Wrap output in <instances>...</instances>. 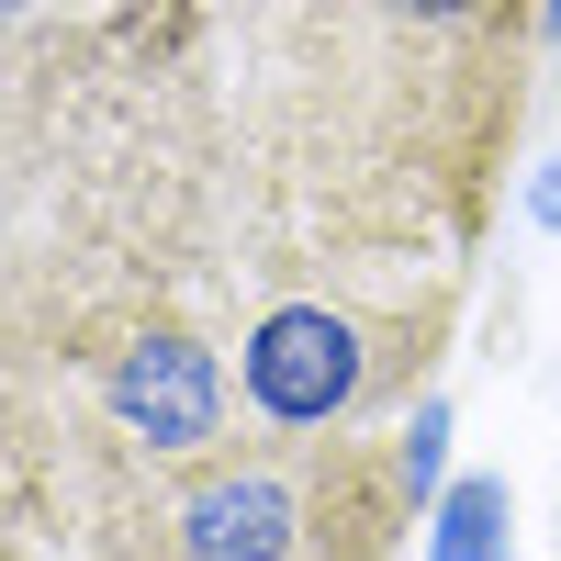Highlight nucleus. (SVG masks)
<instances>
[{
  "mask_svg": "<svg viewBox=\"0 0 561 561\" xmlns=\"http://www.w3.org/2000/svg\"><path fill=\"white\" fill-rule=\"evenodd\" d=\"M325 528L314 483L293 472V460H225V472H203L192 494H180V561H304Z\"/></svg>",
  "mask_w": 561,
  "mask_h": 561,
  "instance_id": "2",
  "label": "nucleus"
},
{
  "mask_svg": "<svg viewBox=\"0 0 561 561\" xmlns=\"http://www.w3.org/2000/svg\"><path fill=\"white\" fill-rule=\"evenodd\" d=\"M427 561H505V483H460L438 505V550Z\"/></svg>",
  "mask_w": 561,
  "mask_h": 561,
  "instance_id": "4",
  "label": "nucleus"
},
{
  "mask_svg": "<svg viewBox=\"0 0 561 561\" xmlns=\"http://www.w3.org/2000/svg\"><path fill=\"white\" fill-rule=\"evenodd\" d=\"M113 415H124V438H147V449H214L225 438V382H214V348L192 337H135L113 359Z\"/></svg>",
  "mask_w": 561,
  "mask_h": 561,
  "instance_id": "3",
  "label": "nucleus"
},
{
  "mask_svg": "<svg viewBox=\"0 0 561 561\" xmlns=\"http://www.w3.org/2000/svg\"><path fill=\"white\" fill-rule=\"evenodd\" d=\"M393 12H415V23H460L472 0H393Z\"/></svg>",
  "mask_w": 561,
  "mask_h": 561,
  "instance_id": "5",
  "label": "nucleus"
},
{
  "mask_svg": "<svg viewBox=\"0 0 561 561\" xmlns=\"http://www.w3.org/2000/svg\"><path fill=\"white\" fill-rule=\"evenodd\" d=\"M382 382H393V348L348 304H280L248 325V415L259 427H348Z\"/></svg>",
  "mask_w": 561,
  "mask_h": 561,
  "instance_id": "1",
  "label": "nucleus"
}]
</instances>
